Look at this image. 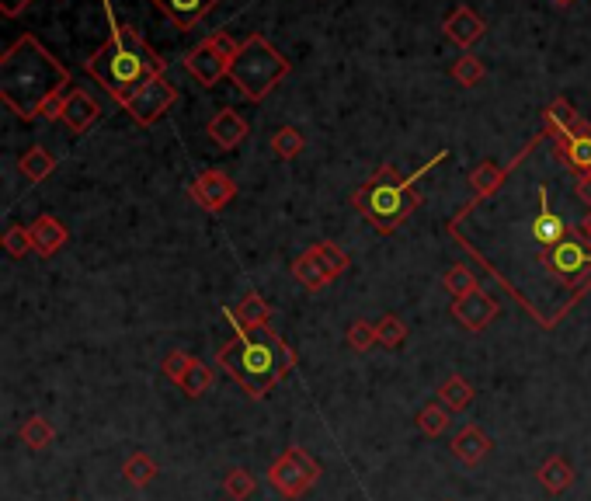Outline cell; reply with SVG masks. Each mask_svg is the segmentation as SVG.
I'll list each match as a JSON object with an SVG mask.
<instances>
[{
  "label": "cell",
  "mask_w": 591,
  "mask_h": 501,
  "mask_svg": "<svg viewBox=\"0 0 591 501\" xmlns=\"http://www.w3.org/2000/svg\"><path fill=\"white\" fill-rule=\"evenodd\" d=\"M70 84V70L35 35H18L0 56V98L21 119H39L42 105Z\"/></svg>",
  "instance_id": "obj_1"
},
{
  "label": "cell",
  "mask_w": 591,
  "mask_h": 501,
  "mask_svg": "<svg viewBox=\"0 0 591 501\" xmlns=\"http://www.w3.org/2000/svg\"><path fill=\"white\" fill-rule=\"evenodd\" d=\"M87 74L94 77L122 108L133 94H140L153 77L167 74V60L153 53V46L129 25H115L108 42L87 56Z\"/></svg>",
  "instance_id": "obj_2"
},
{
  "label": "cell",
  "mask_w": 591,
  "mask_h": 501,
  "mask_svg": "<svg viewBox=\"0 0 591 501\" xmlns=\"http://www.w3.org/2000/svg\"><path fill=\"white\" fill-rule=\"evenodd\" d=\"M216 362L247 390V397L261 401L296 366V352L272 331V324H265L254 331L233 328L230 345L216 352Z\"/></svg>",
  "instance_id": "obj_3"
},
{
  "label": "cell",
  "mask_w": 591,
  "mask_h": 501,
  "mask_svg": "<svg viewBox=\"0 0 591 501\" xmlns=\"http://www.w3.org/2000/svg\"><path fill=\"white\" fill-rule=\"evenodd\" d=\"M418 178H404L393 164H383L376 174L352 195V206L379 230V234H393L411 213H418L421 192L414 188Z\"/></svg>",
  "instance_id": "obj_4"
},
{
  "label": "cell",
  "mask_w": 591,
  "mask_h": 501,
  "mask_svg": "<svg viewBox=\"0 0 591 501\" xmlns=\"http://www.w3.org/2000/svg\"><path fill=\"white\" fill-rule=\"evenodd\" d=\"M289 77V60L265 39V35H247L240 42L237 56L230 60V81L237 84V91L251 101H261L272 94V87Z\"/></svg>",
  "instance_id": "obj_5"
},
{
  "label": "cell",
  "mask_w": 591,
  "mask_h": 501,
  "mask_svg": "<svg viewBox=\"0 0 591 501\" xmlns=\"http://www.w3.org/2000/svg\"><path fill=\"white\" fill-rule=\"evenodd\" d=\"M543 268L560 279L564 286H574L578 293L591 289V241L585 230H574L567 241H560L557 248L543 251Z\"/></svg>",
  "instance_id": "obj_6"
},
{
  "label": "cell",
  "mask_w": 591,
  "mask_h": 501,
  "mask_svg": "<svg viewBox=\"0 0 591 501\" xmlns=\"http://www.w3.org/2000/svg\"><path fill=\"white\" fill-rule=\"evenodd\" d=\"M317 481H320V463L313 460L303 446H289L286 453L272 463V470H268L272 491H279V498H286V501L303 498Z\"/></svg>",
  "instance_id": "obj_7"
},
{
  "label": "cell",
  "mask_w": 591,
  "mask_h": 501,
  "mask_svg": "<svg viewBox=\"0 0 591 501\" xmlns=\"http://www.w3.org/2000/svg\"><path fill=\"white\" fill-rule=\"evenodd\" d=\"M174 101H178V87L167 81V74H160V77H153L140 94L129 98L126 112L133 115V122H140V126H153V122L171 112Z\"/></svg>",
  "instance_id": "obj_8"
},
{
  "label": "cell",
  "mask_w": 591,
  "mask_h": 501,
  "mask_svg": "<svg viewBox=\"0 0 591 501\" xmlns=\"http://www.w3.org/2000/svg\"><path fill=\"white\" fill-rule=\"evenodd\" d=\"M185 70L195 77L202 87H216L223 81V77H230V60L220 53V49L213 46V42H199V46L192 49V53L185 56Z\"/></svg>",
  "instance_id": "obj_9"
},
{
  "label": "cell",
  "mask_w": 591,
  "mask_h": 501,
  "mask_svg": "<svg viewBox=\"0 0 591 501\" xmlns=\"http://www.w3.org/2000/svg\"><path fill=\"white\" fill-rule=\"evenodd\" d=\"M188 195H192L202 209H209V213H220V209H226L233 202L237 185H233V178L226 171H202L199 178L192 181Z\"/></svg>",
  "instance_id": "obj_10"
},
{
  "label": "cell",
  "mask_w": 591,
  "mask_h": 501,
  "mask_svg": "<svg viewBox=\"0 0 591 501\" xmlns=\"http://www.w3.org/2000/svg\"><path fill=\"white\" fill-rule=\"evenodd\" d=\"M532 241L539 244V248H557L560 241H567L571 237V230H567L564 216L553 213L550 206V192H546L543 185H539V213L532 216Z\"/></svg>",
  "instance_id": "obj_11"
},
{
  "label": "cell",
  "mask_w": 591,
  "mask_h": 501,
  "mask_svg": "<svg viewBox=\"0 0 591 501\" xmlns=\"http://www.w3.org/2000/svg\"><path fill=\"white\" fill-rule=\"evenodd\" d=\"M28 234H32V251L39 254V258H53V254L67 248V241H70L67 223L56 220V216H49V213L35 216V223L28 227Z\"/></svg>",
  "instance_id": "obj_12"
},
{
  "label": "cell",
  "mask_w": 591,
  "mask_h": 501,
  "mask_svg": "<svg viewBox=\"0 0 591 501\" xmlns=\"http://www.w3.org/2000/svg\"><path fill=\"white\" fill-rule=\"evenodd\" d=\"M153 7H157L160 14H164L167 21H171L178 32H188V28H195L202 18H206L209 11H213L220 0H150Z\"/></svg>",
  "instance_id": "obj_13"
},
{
  "label": "cell",
  "mask_w": 591,
  "mask_h": 501,
  "mask_svg": "<svg viewBox=\"0 0 591 501\" xmlns=\"http://www.w3.org/2000/svg\"><path fill=\"white\" fill-rule=\"evenodd\" d=\"M293 279L306 289V293H320V289L331 286L338 275L331 272V265L324 261V254H320L317 248H310L293 261Z\"/></svg>",
  "instance_id": "obj_14"
},
{
  "label": "cell",
  "mask_w": 591,
  "mask_h": 501,
  "mask_svg": "<svg viewBox=\"0 0 591 501\" xmlns=\"http://www.w3.org/2000/svg\"><path fill=\"white\" fill-rule=\"evenodd\" d=\"M557 157L571 167L578 178H588L591 174V126L588 122H581L571 136H564V140L557 143Z\"/></svg>",
  "instance_id": "obj_15"
},
{
  "label": "cell",
  "mask_w": 591,
  "mask_h": 501,
  "mask_svg": "<svg viewBox=\"0 0 591 501\" xmlns=\"http://www.w3.org/2000/svg\"><path fill=\"white\" fill-rule=\"evenodd\" d=\"M452 314H456V321L463 324V328H470V331H484L487 324L498 317V303L491 300L487 293H470V296H463V300H452Z\"/></svg>",
  "instance_id": "obj_16"
},
{
  "label": "cell",
  "mask_w": 591,
  "mask_h": 501,
  "mask_svg": "<svg viewBox=\"0 0 591 501\" xmlns=\"http://www.w3.org/2000/svg\"><path fill=\"white\" fill-rule=\"evenodd\" d=\"M98 119H101V105L94 101L91 91L77 87V91L67 94V105H63V119L60 122L70 129V133H87V129H91Z\"/></svg>",
  "instance_id": "obj_17"
},
{
  "label": "cell",
  "mask_w": 591,
  "mask_h": 501,
  "mask_svg": "<svg viewBox=\"0 0 591 501\" xmlns=\"http://www.w3.org/2000/svg\"><path fill=\"white\" fill-rule=\"evenodd\" d=\"M206 133H209V140H213L220 150H237L240 143L247 140V133H251V129H247L244 115L233 112V108H223V112H216L213 119H209Z\"/></svg>",
  "instance_id": "obj_18"
},
{
  "label": "cell",
  "mask_w": 591,
  "mask_h": 501,
  "mask_svg": "<svg viewBox=\"0 0 591 501\" xmlns=\"http://www.w3.org/2000/svg\"><path fill=\"white\" fill-rule=\"evenodd\" d=\"M445 35H449L456 46H463V49H470L473 42L480 39V35L487 32V25H484V18L480 14H473V7H466V4H459L456 11L445 18Z\"/></svg>",
  "instance_id": "obj_19"
},
{
  "label": "cell",
  "mask_w": 591,
  "mask_h": 501,
  "mask_svg": "<svg viewBox=\"0 0 591 501\" xmlns=\"http://www.w3.org/2000/svg\"><path fill=\"white\" fill-rule=\"evenodd\" d=\"M226 317H230V324L237 331H254V328H265V324L272 321V307L265 303V296L251 289V293H247Z\"/></svg>",
  "instance_id": "obj_20"
},
{
  "label": "cell",
  "mask_w": 591,
  "mask_h": 501,
  "mask_svg": "<svg viewBox=\"0 0 591 501\" xmlns=\"http://www.w3.org/2000/svg\"><path fill=\"white\" fill-rule=\"evenodd\" d=\"M452 453H456L463 463H470V467H477V463L491 453V439H487L484 428L466 425L463 432H456V439H452Z\"/></svg>",
  "instance_id": "obj_21"
},
{
  "label": "cell",
  "mask_w": 591,
  "mask_h": 501,
  "mask_svg": "<svg viewBox=\"0 0 591 501\" xmlns=\"http://www.w3.org/2000/svg\"><path fill=\"white\" fill-rule=\"evenodd\" d=\"M543 115H546V133H550L557 143L564 140V136H571L574 129H578L581 122H585L578 112H574V105H571V101H564V98L550 101V105H546V112H543Z\"/></svg>",
  "instance_id": "obj_22"
},
{
  "label": "cell",
  "mask_w": 591,
  "mask_h": 501,
  "mask_svg": "<svg viewBox=\"0 0 591 501\" xmlns=\"http://www.w3.org/2000/svg\"><path fill=\"white\" fill-rule=\"evenodd\" d=\"M505 178H508V167H501V164H494V161H480L470 171L473 199H487V195H494L501 185H505Z\"/></svg>",
  "instance_id": "obj_23"
},
{
  "label": "cell",
  "mask_w": 591,
  "mask_h": 501,
  "mask_svg": "<svg viewBox=\"0 0 591 501\" xmlns=\"http://www.w3.org/2000/svg\"><path fill=\"white\" fill-rule=\"evenodd\" d=\"M539 484H543L550 495H560V491H567L574 484V470L571 463L564 460V456H550V460L539 467Z\"/></svg>",
  "instance_id": "obj_24"
},
{
  "label": "cell",
  "mask_w": 591,
  "mask_h": 501,
  "mask_svg": "<svg viewBox=\"0 0 591 501\" xmlns=\"http://www.w3.org/2000/svg\"><path fill=\"white\" fill-rule=\"evenodd\" d=\"M473 397H477V390H473V383L463 380V376H449V380H445L442 387H439V401H442L449 411L470 408Z\"/></svg>",
  "instance_id": "obj_25"
},
{
  "label": "cell",
  "mask_w": 591,
  "mask_h": 501,
  "mask_svg": "<svg viewBox=\"0 0 591 501\" xmlns=\"http://www.w3.org/2000/svg\"><path fill=\"white\" fill-rule=\"evenodd\" d=\"M53 167L56 161L46 147H32L28 154H21V161H18L21 178H28V181H46L49 174H53Z\"/></svg>",
  "instance_id": "obj_26"
},
{
  "label": "cell",
  "mask_w": 591,
  "mask_h": 501,
  "mask_svg": "<svg viewBox=\"0 0 591 501\" xmlns=\"http://www.w3.org/2000/svg\"><path fill=\"white\" fill-rule=\"evenodd\" d=\"M18 435H21V442H25L28 449H35V453H39V449H46L49 442L56 439V428L49 425V418L32 415V418L25 421V425L18 428Z\"/></svg>",
  "instance_id": "obj_27"
},
{
  "label": "cell",
  "mask_w": 591,
  "mask_h": 501,
  "mask_svg": "<svg viewBox=\"0 0 591 501\" xmlns=\"http://www.w3.org/2000/svg\"><path fill=\"white\" fill-rule=\"evenodd\" d=\"M122 477H126L133 488H147V484H153V477H157V463H153V456L147 453H133L122 463Z\"/></svg>",
  "instance_id": "obj_28"
},
{
  "label": "cell",
  "mask_w": 591,
  "mask_h": 501,
  "mask_svg": "<svg viewBox=\"0 0 591 501\" xmlns=\"http://www.w3.org/2000/svg\"><path fill=\"white\" fill-rule=\"evenodd\" d=\"M303 147H306V140L296 126H282L279 133L272 136V154L279 157V161H293V157L303 154Z\"/></svg>",
  "instance_id": "obj_29"
},
{
  "label": "cell",
  "mask_w": 591,
  "mask_h": 501,
  "mask_svg": "<svg viewBox=\"0 0 591 501\" xmlns=\"http://www.w3.org/2000/svg\"><path fill=\"white\" fill-rule=\"evenodd\" d=\"M484 77H487V67L477 60V56L466 53L452 63V81H456L459 87H477V84H484Z\"/></svg>",
  "instance_id": "obj_30"
},
{
  "label": "cell",
  "mask_w": 591,
  "mask_h": 501,
  "mask_svg": "<svg viewBox=\"0 0 591 501\" xmlns=\"http://www.w3.org/2000/svg\"><path fill=\"white\" fill-rule=\"evenodd\" d=\"M442 286H445V293H449L452 300H463V296L477 293V279H473V272L466 265H452L449 272H445Z\"/></svg>",
  "instance_id": "obj_31"
},
{
  "label": "cell",
  "mask_w": 591,
  "mask_h": 501,
  "mask_svg": "<svg viewBox=\"0 0 591 501\" xmlns=\"http://www.w3.org/2000/svg\"><path fill=\"white\" fill-rule=\"evenodd\" d=\"M213 380H216V373H213V369H209V366H202V362H192V366H188V373L181 376V383H178V387L185 390L188 397H202L209 387H213Z\"/></svg>",
  "instance_id": "obj_32"
},
{
  "label": "cell",
  "mask_w": 591,
  "mask_h": 501,
  "mask_svg": "<svg viewBox=\"0 0 591 501\" xmlns=\"http://www.w3.org/2000/svg\"><path fill=\"white\" fill-rule=\"evenodd\" d=\"M449 408L439 401V404H428V408H421V415H418V428L428 435V439H435V435H442L445 428H449Z\"/></svg>",
  "instance_id": "obj_33"
},
{
  "label": "cell",
  "mask_w": 591,
  "mask_h": 501,
  "mask_svg": "<svg viewBox=\"0 0 591 501\" xmlns=\"http://www.w3.org/2000/svg\"><path fill=\"white\" fill-rule=\"evenodd\" d=\"M254 488H258V484H254V477L247 474L244 467H233L230 474L223 477V491L226 495H230L233 501H247L254 495Z\"/></svg>",
  "instance_id": "obj_34"
},
{
  "label": "cell",
  "mask_w": 591,
  "mask_h": 501,
  "mask_svg": "<svg viewBox=\"0 0 591 501\" xmlns=\"http://www.w3.org/2000/svg\"><path fill=\"white\" fill-rule=\"evenodd\" d=\"M376 334H379V345L386 348H400L407 341V324L400 321L397 314H386L383 321L376 324Z\"/></svg>",
  "instance_id": "obj_35"
},
{
  "label": "cell",
  "mask_w": 591,
  "mask_h": 501,
  "mask_svg": "<svg viewBox=\"0 0 591 501\" xmlns=\"http://www.w3.org/2000/svg\"><path fill=\"white\" fill-rule=\"evenodd\" d=\"M4 251L11 254V258H25V254L32 251V234H28V227H7Z\"/></svg>",
  "instance_id": "obj_36"
},
{
  "label": "cell",
  "mask_w": 591,
  "mask_h": 501,
  "mask_svg": "<svg viewBox=\"0 0 591 501\" xmlns=\"http://www.w3.org/2000/svg\"><path fill=\"white\" fill-rule=\"evenodd\" d=\"M348 341H352L355 352H369L372 345H379L376 324H369V321H355L352 328H348Z\"/></svg>",
  "instance_id": "obj_37"
},
{
  "label": "cell",
  "mask_w": 591,
  "mask_h": 501,
  "mask_svg": "<svg viewBox=\"0 0 591 501\" xmlns=\"http://www.w3.org/2000/svg\"><path fill=\"white\" fill-rule=\"evenodd\" d=\"M313 248H317L320 254H324V261H327V265H331V272H334V275H345V272H348V265H352V261H348V254L341 251L338 244L320 241V244H313Z\"/></svg>",
  "instance_id": "obj_38"
},
{
  "label": "cell",
  "mask_w": 591,
  "mask_h": 501,
  "mask_svg": "<svg viewBox=\"0 0 591 501\" xmlns=\"http://www.w3.org/2000/svg\"><path fill=\"white\" fill-rule=\"evenodd\" d=\"M192 355H188V352H171V355H167V359H164V366H160V369H164V376H167V380H174V383H181V376H185L188 373V366H192Z\"/></svg>",
  "instance_id": "obj_39"
},
{
  "label": "cell",
  "mask_w": 591,
  "mask_h": 501,
  "mask_svg": "<svg viewBox=\"0 0 591 501\" xmlns=\"http://www.w3.org/2000/svg\"><path fill=\"white\" fill-rule=\"evenodd\" d=\"M209 42L220 49L226 60H233V56H237V49H240V42L233 39V35H226V32H213V35H209Z\"/></svg>",
  "instance_id": "obj_40"
},
{
  "label": "cell",
  "mask_w": 591,
  "mask_h": 501,
  "mask_svg": "<svg viewBox=\"0 0 591 501\" xmlns=\"http://www.w3.org/2000/svg\"><path fill=\"white\" fill-rule=\"evenodd\" d=\"M63 105H67V98H63V94H53V98H49L46 105H42L39 119H49V122L63 119Z\"/></svg>",
  "instance_id": "obj_41"
},
{
  "label": "cell",
  "mask_w": 591,
  "mask_h": 501,
  "mask_svg": "<svg viewBox=\"0 0 591 501\" xmlns=\"http://www.w3.org/2000/svg\"><path fill=\"white\" fill-rule=\"evenodd\" d=\"M28 4H32V0H0V14H4V18H18Z\"/></svg>",
  "instance_id": "obj_42"
},
{
  "label": "cell",
  "mask_w": 591,
  "mask_h": 501,
  "mask_svg": "<svg viewBox=\"0 0 591 501\" xmlns=\"http://www.w3.org/2000/svg\"><path fill=\"white\" fill-rule=\"evenodd\" d=\"M578 195L591 206V174H588V178H578Z\"/></svg>",
  "instance_id": "obj_43"
},
{
  "label": "cell",
  "mask_w": 591,
  "mask_h": 501,
  "mask_svg": "<svg viewBox=\"0 0 591 501\" xmlns=\"http://www.w3.org/2000/svg\"><path fill=\"white\" fill-rule=\"evenodd\" d=\"M581 230H585V234H588V241H591V213L585 216V223H581Z\"/></svg>",
  "instance_id": "obj_44"
},
{
  "label": "cell",
  "mask_w": 591,
  "mask_h": 501,
  "mask_svg": "<svg viewBox=\"0 0 591 501\" xmlns=\"http://www.w3.org/2000/svg\"><path fill=\"white\" fill-rule=\"evenodd\" d=\"M557 4H560V7H567V4H571V0H557Z\"/></svg>",
  "instance_id": "obj_45"
}]
</instances>
